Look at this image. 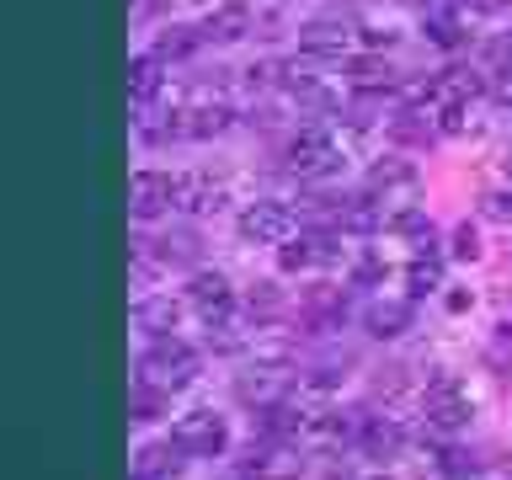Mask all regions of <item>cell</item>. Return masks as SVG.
Here are the masks:
<instances>
[{
  "label": "cell",
  "instance_id": "cell-1",
  "mask_svg": "<svg viewBox=\"0 0 512 480\" xmlns=\"http://www.w3.org/2000/svg\"><path fill=\"white\" fill-rule=\"evenodd\" d=\"M198 347H187L182 336H155L150 347L139 352V379H150L160 384V390H187L192 379H198Z\"/></svg>",
  "mask_w": 512,
  "mask_h": 480
},
{
  "label": "cell",
  "instance_id": "cell-2",
  "mask_svg": "<svg viewBox=\"0 0 512 480\" xmlns=\"http://www.w3.org/2000/svg\"><path fill=\"white\" fill-rule=\"evenodd\" d=\"M230 123H235V107L224 102L219 91L198 86V91H192L182 107L171 112L166 134H176V139H214V134H224V128H230Z\"/></svg>",
  "mask_w": 512,
  "mask_h": 480
},
{
  "label": "cell",
  "instance_id": "cell-3",
  "mask_svg": "<svg viewBox=\"0 0 512 480\" xmlns=\"http://www.w3.org/2000/svg\"><path fill=\"white\" fill-rule=\"evenodd\" d=\"M235 230H240V240H251V246H283V240H294L299 219L283 198H256V203L240 208Z\"/></svg>",
  "mask_w": 512,
  "mask_h": 480
},
{
  "label": "cell",
  "instance_id": "cell-4",
  "mask_svg": "<svg viewBox=\"0 0 512 480\" xmlns=\"http://www.w3.org/2000/svg\"><path fill=\"white\" fill-rule=\"evenodd\" d=\"M288 171L304 176V182H320V176L342 171V144H336L326 128H299L288 139Z\"/></svg>",
  "mask_w": 512,
  "mask_h": 480
},
{
  "label": "cell",
  "instance_id": "cell-5",
  "mask_svg": "<svg viewBox=\"0 0 512 480\" xmlns=\"http://www.w3.org/2000/svg\"><path fill=\"white\" fill-rule=\"evenodd\" d=\"M171 443L182 448L187 459H214V454H224V443H230V427H224L219 411H182L171 422Z\"/></svg>",
  "mask_w": 512,
  "mask_h": 480
},
{
  "label": "cell",
  "instance_id": "cell-6",
  "mask_svg": "<svg viewBox=\"0 0 512 480\" xmlns=\"http://www.w3.org/2000/svg\"><path fill=\"white\" fill-rule=\"evenodd\" d=\"M422 416H427V427H438V432H459L475 416V400L454 374H443L422 390Z\"/></svg>",
  "mask_w": 512,
  "mask_h": 480
},
{
  "label": "cell",
  "instance_id": "cell-7",
  "mask_svg": "<svg viewBox=\"0 0 512 480\" xmlns=\"http://www.w3.org/2000/svg\"><path fill=\"white\" fill-rule=\"evenodd\" d=\"M166 208H176V176L150 171V166L128 176V214L134 219H160Z\"/></svg>",
  "mask_w": 512,
  "mask_h": 480
},
{
  "label": "cell",
  "instance_id": "cell-8",
  "mask_svg": "<svg viewBox=\"0 0 512 480\" xmlns=\"http://www.w3.org/2000/svg\"><path fill=\"white\" fill-rule=\"evenodd\" d=\"M224 203H230L224 176H214V171H187V176H176V208H187V214H219Z\"/></svg>",
  "mask_w": 512,
  "mask_h": 480
},
{
  "label": "cell",
  "instance_id": "cell-9",
  "mask_svg": "<svg viewBox=\"0 0 512 480\" xmlns=\"http://www.w3.org/2000/svg\"><path fill=\"white\" fill-rule=\"evenodd\" d=\"M240 470H246L251 480H299L304 475V454L288 443H262L251 448L246 459H240Z\"/></svg>",
  "mask_w": 512,
  "mask_h": 480
},
{
  "label": "cell",
  "instance_id": "cell-10",
  "mask_svg": "<svg viewBox=\"0 0 512 480\" xmlns=\"http://www.w3.org/2000/svg\"><path fill=\"white\" fill-rule=\"evenodd\" d=\"M187 304L208 320V326H219V320H230V310H235V288L224 283V272H198V278L187 283Z\"/></svg>",
  "mask_w": 512,
  "mask_h": 480
},
{
  "label": "cell",
  "instance_id": "cell-11",
  "mask_svg": "<svg viewBox=\"0 0 512 480\" xmlns=\"http://www.w3.org/2000/svg\"><path fill=\"white\" fill-rule=\"evenodd\" d=\"M363 326H368V336H379V342H395V336H406L416 326V304L411 299H374L363 310Z\"/></svg>",
  "mask_w": 512,
  "mask_h": 480
},
{
  "label": "cell",
  "instance_id": "cell-12",
  "mask_svg": "<svg viewBox=\"0 0 512 480\" xmlns=\"http://www.w3.org/2000/svg\"><path fill=\"white\" fill-rule=\"evenodd\" d=\"M240 400H251V406H283V390H288V368H267V363H256L251 374H240Z\"/></svg>",
  "mask_w": 512,
  "mask_h": 480
},
{
  "label": "cell",
  "instance_id": "cell-13",
  "mask_svg": "<svg viewBox=\"0 0 512 480\" xmlns=\"http://www.w3.org/2000/svg\"><path fill=\"white\" fill-rule=\"evenodd\" d=\"M251 32V6L246 0H224V6H214L203 16V38L208 43H240Z\"/></svg>",
  "mask_w": 512,
  "mask_h": 480
},
{
  "label": "cell",
  "instance_id": "cell-14",
  "mask_svg": "<svg viewBox=\"0 0 512 480\" xmlns=\"http://www.w3.org/2000/svg\"><path fill=\"white\" fill-rule=\"evenodd\" d=\"M160 86H166V59L160 54H134L128 59V102L134 107H150Z\"/></svg>",
  "mask_w": 512,
  "mask_h": 480
},
{
  "label": "cell",
  "instance_id": "cell-15",
  "mask_svg": "<svg viewBox=\"0 0 512 480\" xmlns=\"http://www.w3.org/2000/svg\"><path fill=\"white\" fill-rule=\"evenodd\" d=\"M134 326L150 331V336H176V326H182V304H176L171 294H144L134 304Z\"/></svg>",
  "mask_w": 512,
  "mask_h": 480
},
{
  "label": "cell",
  "instance_id": "cell-16",
  "mask_svg": "<svg viewBox=\"0 0 512 480\" xmlns=\"http://www.w3.org/2000/svg\"><path fill=\"white\" fill-rule=\"evenodd\" d=\"M352 38V27L342 22V16H315V22L299 27V48L304 54H342Z\"/></svg>",
  "mask_w": 512,
  "mask_h": 480
},
{
  "label": "cell",
  "instance_id": "cell-17",
  "mask_svg": "<svg viewBox=\"0 0 512 480\" xmlns=\"http://www.w3.org/2000/svg\"><path fill=\"white\" fill-rule=\"evenodd\" d=\"M358 448H363L368 459H395L400 448H406V427H400L395 416H368Z\"/></svg>",
  "mask_w": 512,
  "mask_h": 480
},
{
  "label": "cell",
  "instance_id": "cell-18",
  "mask_svg": "<svg viewBox=\"0 0 512 480\" xmlns=\"http://www.w3.org/2000/svg\"><path fill=\"white\" fill-rule=\"evenodd\" d=\"M182 448L176 443H144L134 454V475H150V480H171L176 470H182Z\"/></svg>",
  "mask_w": 512,
  "mask_h": 480
},
{
  "label": "cell",
  "instance_id": "cell-19",
  "mask_svg": "<svg viewBox=\"0 0 512 480\" xmlns=\"http://www.w3.org/2000/svg\"><path fill=\"white\" fill-rule=\"evenodd\" d=\"M331 224H336V230H347V235H374V230H379V208L368 203V198L336 203V208H331Z\"/></svg>",
  "mask_w": 512,
  "mask_h": 480
},
{
  "label": "cell",
  "instance_id": "cell-20",
  "mask_svg": "<svg viewBox=\"0 0 512 480\" xmlns=\"http://www.w3.org/2000/svg\"><path fill=\"white\" fill-rule=\"evenodd\" d=\"M246 310H251V320H278L288 310V294L278 283H251L246 288Z\"/></svg>",
  "mask_w": 512,
  "mask_h": 480
},
{
  "label": "cell",
  "instance_id": "cell-21",
  "mask_svg": "<svg viewBox=\"0 0 512 480\" xmlns=\"http://www.w3.org/2000/svg\"><path fill=\"white\" fill-rule=\"evenodd\" d=\"M320 246H326V240H299V246H294V240H283V246H278V267L283 272H310L315 262H326V251H320Z\"/></svg>",
  "mask_w": 512,
  "mask_h": 480
},
{
  "label": "cell",
  "instance_id": "cell-22",
  "mask_svg": "<svg viewBox=\"0 0 512 480\" xmlns=\"http://www.w3.org/2000/svg\"><path fill=\"white\" fill-rule=\"evenodd\" d=\"M166 395H171V390H160V384L139 379L134 395H128V411H134V422H155V416L166 411Z\"/></svg>",
  "mask_w": 512,
  "mask_h": 480
},
{
  "label": "cell",
  "instance_id": "cell-23",
  "mask_svg": "<svg viewBox=\"0 0 512 480\" xmlns=\"http://www.w3.org/2000/svg\"><path fill=\"white\" fill-rule=\"evenodd\" d=\"M198 43H208L203 27H166V32H160V43H155V54L160 59H187Z\"/></svg>",
  "mask_w": 512,
  "mask_h": 480
},
{
  "label": "cell",
  "instance_id": "cell-24",
  "mask_svg": "<svg viewBox=\"0 0 512 480\" xmlns=\"http://www.w3.org/2000/svg\"><path fill=\"white\" fill-rule=\"evenodd\" d=\"M406 283H411V294L422 299V294H432V288H443V262L432 251H422L416 262L406 267Z\"/></svg>",
  "mask_w": 512,
  "mask_h": 480
},
{
  "label": "cell",
  "instance_id": "cell-25",
  "mask_svg": "<svg viewBox=\"0 0 512 480\" xmlns=\"http://www.w3.org/2000/svg\"><path fill=\"white\" fill-rule=\"evenodd\" d=\"M304 310H310L315 320H326V326H336V320L347 315V299L336 294V288L320 283V288H310V294H304Z\"/></svg>",
  "mask_w": 512,
  "mask_h": 480
},
{
  "label": "cell",
  "instance_id": "cell-26",
  "mask_svg": "<svg viewBox=\"0 0 512 480\" xmlns=\"http://www.w3.org/2000/svg\"><path fill=\"white\" fill-rule=\"evenodd\" d=\"M480 64H486V75L507 80L512 75V32H502V38H491L486 48H480Z\"/></svg>",
  "mask_w": 512,
  "mask_h": 480
},
{
  "label": "cell",
  "instance_id": "cell-27",
  "mask_svg": "<svg viewBox=\"0 0 512 480\" xmlns=\"http://www.w3.org/2000/svg\"><path fill=\"white\" fill-rule=\"evenodd\" d=\"M352 80H358V91H363V86H390L395 70H390L384 59H352Z\"/></svg>",
  "mask_w": 512,
  "mask_h": 480
},
{
  "label": "cell",
  "instance_id": "cell-28",
  "mask_svg": "<svg viewBox=\"0 0 512 480\" xmlns=\"http://www.w3.org/2000/svg\"><path fill=\"white\" fill-rule=\"evenodd\" d=\"M422 22H427V38L438 43V48H459V43H464V32H459V22H454V11H448V16H422Z\"/></svg>",
  "mask_w": 512,
  "mask_h": 480
},
{
  "label": "cell",
  "instance_id": "cell-29",
  "mask_svg": "<svg viewBox=\"0 0 512 480\" xmlns=\"http://www.w3.org/2000/svg\"><path fill=\"white\" fill-rule=\"evenodd\" d=\"M368 187H374V192H390V187H416V171H411V166H374V176H368Z\"/></svg>",
  "mask_w": 512,
  "mask_h": 480
},
{
  "label": "cell",
  "instance_id": "cell-30",
  "mask_svg": "<svg viewBox=\"0 0 512 480\" xmlns=\"http://www.w3.org/2000/svg\"><path fill=\"white\" fill-rule=\"evenodd\" d=\"M480 214L491 224H512V192H486V198H480Z\"/></svg>",
  "mask_w": 512,
  "mask_h": 480
},
{
  "label": "cell",
  "instance_id": "cell-31",
  "mask_svg": "<svg viewBox=\"0 0 512 480\" xmlns=\"http://www.w3.org/2000/svg\"><path fill=\"white\" fill-rule=\"evenodd\" d=\"M448 251H454L459 262H475V256H480V235H475V224H459V230H454V246H448Z\"/></svg>",
  "mask_w": 512,
  "mask_h": 480
},
{
  "label": "cell",
  "instance_id": "cell-32",
  "mask_svg": "<svg viewBox=\"0 0 512 480\" xmlns=\"http://www.w3.org/2000/svg\"><path fill=\"white\" fill-rule=\"evenodd\" d=\"M422 16H448V11H459V0H411Z\"/></svg>",
  "mask_w": 512,
  "mask_h": 480
},
{
  "label": "cell",
  "instance_id": "cell-33",
  "mask_svg": "<svg viewBox=\"0 0 512 480\" xmlns=\"http://www.w3.org/2000/svg\"><path fill=\"white\" fill-rule=\"evenodd\" d=\"M470 6H475L480 16H496V11H507V6H512V0H470Z\"/></svg>",
  "mask_w": 512,
  "mask_h": 480
},
{
  "label": "cell",
  "instance_id": "cell-34",
  "mask_svg": "<svg viewBox=\"0 0 512 480\" xmlns=\"http://www.w3.org/2000/svg\"><path fill=\"white\" fill-rule=\"evenodd\" d=\"M448 310L464 315V310H470V294H464V288H459V294H448Z\"/></svg>",
  "mask_w": 512,
  "mask_h": 480
},
{
  "label": "cell",
  "instance_id": "cell-35",
  "mask_svg": "<svg viewBox=\"0 0 512 480\" xmlns=\"http://www.w3.org/2000/svg\"><path fill=\"white\" fill-rule=\"evenodd\" d=\"M507 182H512V155H507Z\"/></svg>",
  "mask_w": 512,
  "mask_h": 480
},
{
  "label": "cell",
  "instance_id": "cell-36",
  "mask_svg": "<svg viewBox=\"0 0 512 480\" xmlns=\"http://www.w3.org/2000/svg\"><path fill=\"white\" fill-rule=\"evenodd\" d=\"M134 480H150V475H134Z\"/></svg>",
  "mask_w": 512,
  "mask_h": 480
},
{
  "label": "cell",
  "instance_id": "cell-37",
  "mask_svg": "<svg viewBox=\"0 0 512 480\" xmlns=\"http://www.w3.org/2000/svg\"><path fill=\"white\" fill-rule=\"evenodd\" d=\"M454 480H470V475H454Z\"/></svg>",
  "mask_w": 512,
  "mask_h": 480
}]
</instances>
